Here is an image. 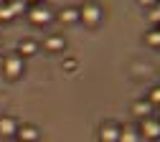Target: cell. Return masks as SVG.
Returning <instances> with one entry per match:
<instances>
[{"mask_svg": "<svg viewBox=\"0 0 160 142\" xmlns=\"http://www.w3.org/2000/svg\"><path fill=\"white\" fill-rule=\"evenodd\" d=\"M3 71L8 79H18L23 74V56L21 53H8L3 58Z\"/></svg>", "mask_w": 160, "mask_h": 142, "instance_id": "6da1fadb", "label": "cell"}, {"mask_svg": "<svg viewBox=\"0 0 160 142\" xmlns=\"http://www.w3.org/2000/svg\"><path fill=\"white\" fill-rule=\"evenodd\" d=\"M79 20L84 26H99L102 23V8L94 5V3H87L82 10H79Z\"/></svg>", "mask_w": 160, "mask_h": 142, "instance_id": "7a4b0ae2", "label": "cell"}, {"mask_svg": "<svg viewBox=\"0 0 160 142\" xmlns=\"http://www.w3.org/2000/svg\"><path fill=\"white\" fill-rule=\"evenodd\" d=\"M28 20L31 23H36V26H46L48 20L53 18V13L48 10V8H43V5H33V8H28Z\"/></svg>", "mask_w": 160, "mask_h": 142, "instance_id": "3957f363", "label": "cell"}, {"mask_svg": "<svg viewBox=\"0 0 160 142\" xmlns=\"http://www.w3.org/2000/svg\"><path fill=\"white\" fill-rule=\"evenodd\" d=\"M140 135L148 137V140H160V122L145 117V119H142V125H140Z\"/></svg>", "mask_w": 160, "mask_h": 142, "instance_id": "277c9868", "label": "cell"}, {"mask_svg": "<svg viewBox=\"0 0 160 142\" xmlns=\"http://www.w3.org/2000/svg\"><path fill=\"white\" fill-rule=\"evenodd\" d=\"M18 142H38V137H41V132H38L33 125H26V127H18Z\"/></svg>", "mask_w": 160, "mask_h": 142, "instance_id": "5b68a950", "label": "cell"}, {"mask_svg": "<svg viewBox=\"0 0 160 142\" xmlns=\"http://www.w3.org/2000/svg\"><path fill=\"white\" fill-rule=\"evenodd\" d=\"M99 140H102V142H117L119 140V127L112 125V122L102 125V130H99Z\"/></svg>", "mask_w": 160, "mask_h": 142, "instance_id": "8992f818", "label": "cell"}, {"mask_svg": "<svg viewBox=\"0 0 160 142\" xmlns=\"http://www.w3.org/2000/svg\"><path fill=\"white\" fill-rule=\"evenodd\" d=\"M18 122L13 117H0V137H15Z\"/></svg>", "mask_w": 160, "mask_h": 142, "instance_id": "52a82bcc", "label": "cell"}, {"mask_svg": "<svg viewBox=\"0 0 160 142\" xmlns=\"http://www.w3.org/2000/svg\"><path fill=\"white\" fill-rule=\"evenodd\" d=\"M43 46H46V51H51V53H58V51H64V46H66V41H64L61 36H48Z\"/></svg>", "mask_w": 160, "mask_h": 142, "instance_id": "ba28073f", "label": "cell"}, {"mask_svg": "<svg viewBox=\"0 0 160 142\" xmlns=\"http://www.w3.org/2000/svg\"><path fill=\"white\" fill-rule=\"evenodd\" d=\"M117 142H140V130H135V127H119V140Z\"/></svg>", "mask_w": 160, "mask_h": 142, "instance_id": "9c48e42d", "label": "cell"}, {"mask_svg": "<svg viewBox=\"0 0 160 142\" xmlns=\"http://www.w3.org/2000/svg\"><path fill=\"white\" fill-rule=\"evenodd\" d=\"M36 51H38V43H36V41H31V38L21 41V46H18V53H21V56H33Z\"/></svg>", "mask_w": 160, "mask_h": 142, "instance_id": "30bf717a", "label": "cell"}, {"mask_svg": "<svg viewBox=\"0 0 160 142\" xmlns=\"http://www.w3.org/2000/svg\"><path fill=\"white\" fill-rule=\"evenodd\" d=\"M58 20H61V23H76L79 20V10L76 8H64L61 13H58Z\"/></svg>", "mask_w": 160, "mask_h": 142, "instance_id": "8fae6325", "label": "cell"}, {"mask_svg": "<svg viewBox=\"0 0 160 142\" xmlns=\"http://www.w3.org/2000/svg\"><path fill=\"white\" fill-rule=\"evenodd\" d=\"M8 8L13 13V18L21 15V13H28V3H26V0H8Z\"/></svg>", "mask_w": 160, "mask_h": 142, "instance_id": "7c38bea8", "label": "cell"}, {"mask_svg": "<svg viewBox=\"0 0 160 142\" xmlns=\"http://www.w3.org/2000/svg\"><path fill=\"white\" fill-rule=\"evenodd\" d=\"M150 109H152V104H150L148 99H142V101H135V107H132V112H135V114H140L142 119L150 114Z\"/></svg>", "mask_w": 160, "mask_h": 142, "instance_id": "4fadbf2b", "label": "cell"}, {"mask_svg": "<svg viewBox=\"0 0 160 142\" xmlns=\"http://www.w3.org/2000/svg\"><path fill=\"white\" fill-rule=\"evenodd\" d=\"M145 41H148V46H158V48H160V28H152V31H148Z\"/></svg>", "mask_w": 160, "mask_h": 142, "instance_id": "5bb4252c", "label": "cell"}, {"mask_svg": "<svg viewBox=\"0 0 160 142\" xmlns=\"http://www.w3.org/2000/svg\"><path fill=\"white\" fill-rule=\"evenodd\" d=\"M64 69H66V71H76V69H79L76 58H64Z\"/></svg>", "mask_w": 160, "mask_h": 142, "instance_id": "9a60e30c", "label": "cell"}, {"mask_svg": "<svg viewBox=\"0 0 160 142\" xmlns=\"http://www.w3.org/2000/svg\"><path fill=\"white\" fill-rule=\"evenodd\" d=\"M148 101H150V104H160V86H155V89L150 91V99H148Z\"/></svg>", "mask_w": 160, "mask_h": 142, "instance_id": "2e32d148", "label": "cell"}, {"mask_svg": "<svg viewBox=\"0 0 160 142\" xmlns=\"http://www.w3.org/2000/svg\"><path fill=\"white\" fill-rule=\"evenodd\" d=\"M10 18H13L10 8H8V5H0V20H10Z\"/></svg>", "mask_w": 160, "mask_h": 142, "instance_id": "e0dca14e", "label": "cell"}, {"mask_svg": "<svg viewBox=\"0 0 160 142\" xmlns=\"http://www.w3.org/2000/svg\"><path fill=\"white\" fill-rule=\"evenodd\" d=\"M150 20L160 26V8H152V10H150Z\"/></svg>", "mask_w": 160, "mask_h": 142, "instance_id": "ac0fdd59", "label": "cell"}, {"mask_svg": "<svg viewBox=\"0 0 160 142\" xmlns=\"http://www.w3.org/2000/svg\"><path fill=\"white\" fill-rule=\"evenodd\" d=\"M140 5H145V8L152 5V8H155V5H158V0H140Z\"/></svg>", "mask_w": 160, "mask_h": 142, "instance_id": "d6986e66", "label": "cell"}, {"mask_svg": "<svg viewBox=\"0 0 160 142\" xmlns=\"http://www.w3.org/2000/svg\"><path fill=\"white\" fill-rule=\"evenodd\" d=\"M26 3H36V5H38V3H41V0H26Z\"/></svg>", "mask_w": 160, "mask_h": 142, "instance_id": "ffe728a7", "label": "cell"}, {"mask_svg": "<svg viewBox=\"0 0 160 142\" xmlns=\"http://www.w3.org/2000/svg\"><path fill=\"white\" fill-rule=\"evenodd\" d=\"M155 8H160V0H158V5H155Z\"/></svg>", "mask_w": 160, "mask_h": 142, "instance_id": "44dd1931", "label": "cell"}]
</instances>
